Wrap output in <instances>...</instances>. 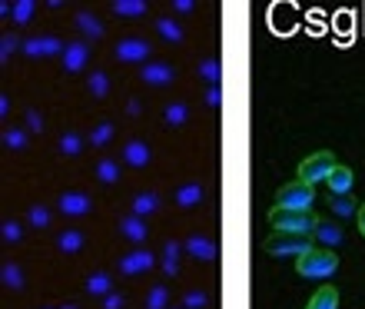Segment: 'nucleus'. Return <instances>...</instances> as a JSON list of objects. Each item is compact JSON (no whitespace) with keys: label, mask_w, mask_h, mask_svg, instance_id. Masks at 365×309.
Wrapping results in <instances>:
<instances>
[{"label":"nucleus","mask_w":365,"mask_h":309,"mask_svg":"<svg viewBox=\"0 0 365 309\" xmlns=\"http://www.w3.org/2000/svg\"><path fill=\"white\" fill-rule=\"evenodd\" d=\"M57 210L63 213V216H87V213L93 210V200H90L83 190H67V193H60Z\"/></svg>","instance_id":"9"},{"label":"nucleus","mask_w":365,"mask_h":309,"mask_svg":"<svg viewBox=\"0 0 365 309\" xmlns=\"http://www.w3.org/2000/svg\"><path fill=\"white\" fill-rule=\"evenodd\" d=\"M4 146H7V150H27V130L7 126V130H4Z\"/></svg>","instance_id":"36"},{"label":"nucleus","mask_w":365,"mask_h":309,"mask_svg":"<svg viewBox=\"0 0 365 309\" xmlns=\"http://www.w3.org/2000/svg\"><path fill=\"white\" fill-rule=\"evenodd\" d=\"M163 120H166V126H182L190 120V110H186V103H166Z\"/></svg>","instance_id":"33"},{"label":"nucleus","mask_w":365,"mask_h":309,"mask_svg":"<svg viewBox=\"0 0 365 309\" xmlns=\"http://www.w3.org/2000/svg\"><path fill=\"white\" fill-rule=\"evenodd\" d=\"M153 266H156V256L150 250H143V246H136L126 256H120V273L123 276H140V273L153 270Z\"/></svg>","instance_id":"7"},{"label":"nucleus","mask_w":365,"mask_h":309,"mask_svg":"<svg viewBox=\"0 0 365 309\" xmlns=\"http://www.w3.org/2000/svg\"><path fill=\"white\" fill-rule=\"evenodd\" d=\"M0 280H4V286H7V290H24V270H20L14 260L4 263V270H0Z\"/></svg>","instance_id":"28"},{"label":"nucleus","mask_w":365,"mask_h":309,"mask_svg":"<svg viewBox=\"0 0 365 309\" xmlns=\"http://www.w3.org/2000/svg\"><path fill=\"white\" fill-rule=\"evenodd\" d=\"M110 140H113V123H110V120H100V123L90 130V143L100 150V146H106Z\"/></svg>","instance_id":"35"},{"label":"nucleus","mask_w":365,"mask_h":309,"mask_svg":"<svg viewBox=\"0 0 365 309\" xmlns=\"http://www.w3.org/2000/svg\"><path fill=\"white\" fill-rule=\"evenodd\" d=\"M130 206H133L136 216H153V213L160 210V193H153V190H140V193L130 200Z\"/></svg>","instance_id":"18"},{"label":"nucleus","mask_w":365,"mask_h":309,"mask_svg":"<svg viewBox=\"0 0 365 309\" xmlns=\"http://www.w3.org/2000/svg\"><path fill=\"white\" fill-rule=\"evenodd\" d=\"M312 203H316V190L302 180H292V183L279 186L276 193V206L279 210H299V213H312Z\"/></svg>","instance_id":"3"},{"label":"nucleus","mask_w":365,"mask_h":309,"mask_svg":"<svg viewBox=\"0 0 365 309\" xmlns=\"http://www.w3.org/2000/svg\"><path fill=\"white\" fill-rule=\"evenodd\" d=\"M87 87H90V93H93L96 100H103L106 93H110V77H106L103 70H93L87 77Z\"/></svg>","instance_id":"34"},{"label":"nucleus","mask_w":365,"mask_h":309,"mask_svg":"<svg viewBox=\"0 0 365 309\" xmlns=\"http://www.w3.org/2000/svg\"><path fill=\"white\" fill-rule=\"evenodd\" d=\"M306 309H339V290L336 286H319V293Z\"/></svg>","instance_id":"23"},{"label":"nucleus","mask_w":365,"mask_h":309,"mask_svg":"<svg viewBox=\"0 0 365 309\" xmlns=\"http://www.w3.org/2000/svg\"><path fill=\"white\" fill-rule=\"evenodd\" d=\"M150 160H153V150H150V143H143V140H126V143H123V163L126 166L143 170Z\"/></svg>","instance_id":"13"},{"label":"nucleus","mask_w":365,"mask_h":309,"mask_svg":"<svg viewBox=\"0 0 365 309\" xmlns=\"http://www.w3.org/2000/svg\"><path fill=\"white\" fill-rule=\"evenodd\" d=\"M113 14L116 17H126V20H136L146 14V4L143 0H113Z\"/></svg>","instance_id":"25"},{"label":"nucleus","mask_w":365,"mask_h":309,"mask_svg":"<svg viewBox=\"0 0 365 309\" xmlns=\"http://www.w3.org/2000/svg\"><path fill=\"white\" fill-rule=\"evenodd\" d=\"M299 276H312V280H326L339 270V256L332 250H309L306 256L296 260Z\"/></svg>","instance_id":"2"},{"label":"nucleus","mask_w":365,"mask_h":309,"mask_svg":"<svg viewBox=\"0 0 365 309\" xmlns=\"http://www.w3.org/2000/svg\"><path fill=\"white\" fill-rule=\"evenodd\" d=\"M262 250L269 256H306L312 250V236H302V233H272L269 240L262 243Z\"/></svg>","instance_id":"4"},{"label":"nucleus","mask_w":365,"mask_h":309,"mask_svg":"<svg viewBox=\"0 0 365 309\" xmlns=\"http://www.w3.org/2000/svg\"><path fill=\"white\" fill-rule=\"evenodd\" d=\"M0 236H4V243H20L24 230H20L17 220H4V226H0Z\"/></svg>","instance_id":"40"},{"label":"nucleus","mask_w":365,"mask_h":309,"mask_svg":"<svg viewBox=\"0 0 365 309\" xmlns=\"http://www.w3.org/2000/svg\"><path fill=\"white\" fill-rule=\"evenodd\" d=\"M312 236H316L319 243H326V246H339L346 233L339 230V223H332V220H319V226H316V233H312Z\"/></svg>","instance_id":"20"},{"label":"nucleus","mask_w":365,"mask_h":309,"mask_svg":"<svg viewBox=\"0 0 365 309\" xmlns=\"http://www.w3.org/2000/svg\"><path fill=\"white\" fill-rule=\"evenodd\" d=\"M120 233H123L130 243H146V236H150V230H146V223H143V216H136V213H130V216H123L120 220Z\"/></svg>","instance_id":"15"},{"label":"nucleus","mask_w":365,"mask_h":309,"mask_svg":"<svg viewBox=\"0 0 365 309\" xmlns=\"http://www.w3.org/2000/svg\"><path fill=\"white\" fill-rule=\"evenodd\" d=\"M96 180L106 186H113L116 180H120V163H116V160H100V163H96Z\"/></svg>","instance_id":"32"},{"label":"nucleus","mask_w":365,"mask_h":309,"mask_svg":"<svg viewBox=\"0 0 365 309\" xmlns=\"http://www.w3.org/2000/svg\"><path fill=\"white\" fill-rule=\"evenodd\" d=\"M173 10H176V14H192V10H196V4H192V0H173Z\"/></svg>","instance_id":"44"},{"label":"nucleus","mask_w":365,"mask_h":309,"mask_svg":"<svg viewBox=\"0 0 365 309\" xmlns=\"http://www.w3.org/2000/svg\"><path fill=\"white\" fill-rule=\"evenodd\" d=\"M83 286H87V293H90V296H100V300L113 293V283H110V276H106V273H90V276H87V283H83Z\"/></svg>","instance_id":"24"},{"label":"nucleus","mask_w":365,"mask_h":309,"mask_svg":"<svg viewBox=\"0 0 365 309\" xmlns=\"http://www.w3.org/2000/svg\"><path fill=\"white\" fill-rule=\"evenodd\" d=\"M153 27H156V34H160L166 44H173V47H176V44H182V27L176 24L173 17H156Z\"/></svg>","instance_id":"21"},{"label":"nucleus","mask_w":365,"mask_h":309,"mask_svg":"<svg viewBox=\"0 0 365 309\" xmlns=\"http://www.w3.org/2000/svg\"><path fill=\"white\" fill-rule=\"evenodd\" d=\"M123 306H126L123 293H110V296H103V309H123Z\"/></svg>","instance_id":"43"},{"label":"nucleus","mask_w":365,"mask_h":309,"mask_svg":"<svg viewBox=\"0 0 365 309\" xmlns=\"http://www.w3.org/2000/svg\"><path fill=\"white\" fill-rule=\"evenodd\" d=\"M60 153L63 156H80L83 153V136L80 133H63L60 136Z\"/></svg>","instance_id":"37"},{"label":"nucleus","mask_w":365,"mask_h":309,"mask_svg":"<svg viewBox=\"0 0 365 309\" xmlns=\"http://www.w3.org/2000/svg\"><path fill=\"white\" fill-rule=\"evenodd\" d=\"M40 309H53V306H40Z\"/></svg>","instance_id":"50"},{"label":"nucleus","mask_w":365,"mask_h":309,"mask_svg":"<svg viewBox=\"0 0 365 309\" xmlns=\"http://www.w3.org/2000/svg\"><path fill=\"white\" fill-rule=\"evenodd\" d=\"M57 250L67 253V256H73V253L83 250V233L80 230H60L57 236Z\"/></svg>","instance_id":"22"},{"label":"nucleus","mask_w":365,"mask_h":309,"mask_svg":"<svg viewBox=\"0 0 365 309\" xmlns=\"http://www.w3.org/2000/svg\"><path fill=\"white\" fill-rule=\"evenodd\" d=\"M202 196H206V186L196 183V180L176 186V206H180V210H192L196 203H202Z\"/></svg>","instance_id":"14"},{"label":"nucleus","mask_w":365,"mask_h":309,"mask_svg":"<svg viewBox=\"0 0 365 309\" xmlns=\"http://www.w3.org/2000/svg\"><path fill=\"white\" fill-rule=\"evenodd\" d=\"M146 309H170V290H166L163 283L150 286V293H146Z\"/></svg>","instance_id":"30"},{"label":"nucleus","mask_w":365,"mask_h":309,"mask_svg":"<svg viewBox=\"0 0 365 309\" xmlns=\"http://www.w3.org/2000/svg\"><path fill=\"white\" fill-rule=\"evenodd\" d=\"M182 250L190 253L192 260H200V263H212L216 256H220V246H216L210 236H202V233H192V236H186Z\"/></svg>","instance_id":"11"},{"label":"nucleus","mask_w":365,"mask_h":309,"mask_svg":"<svg viewBox=\"0 0 365 309\" xmlns=\"http://www.w3.org/2000/svg\"><path fill=\"white\" fill-rule=\"evenodd\" d=\"M116 60H123V64H146L150 54H153V44L143 37H123L116 44Z\"/></svg>","instance_id":"6"},{"label":"nucleus","mask_w":365,"mask_h":309,"mask_svg":"<svg viewBox=\"0 0 365 309\" xmlns=\"http://www.w3.org/2000/svg\"><path fill=\"white\" fill-rule=\"evenodd\" d=\"M10 113V97H0V116Z\"/></svg>","instance_id":"46"},{"label":"nucleus","mask_w":365,"mask_h":309,"mask_svg":"<svg viewBox=\"0 0 365 309\" xmlns=\"http://www.w3.org/2000/svg\"><path fill=\"white\" fill-rule=\"evenodd\" d=\"M50 220H53V213H50L43 203H30L27 206V223L34 226V230H47Z\"/></svg>","instance_id":"27"},{"label":"nucleus","mask_w":365,"mask_h":309,"mask_svg":"<svg viewBox=\"0 0 365 309\" xmlns=\"http://www.w3.org/2000/svg\"><path fill=\"white\" fill-rule=\"evenodd\" d=\"M326 183H329V193H349V190H352V183H356V176H352V170H349V166L339 163L336 170L329 173Z\"/></svg>","instance_id":"19"},{"label":"nucleus","mask_w":365,"mask_h":309,"mask_svg":"<svg viewBox=\"0 0 365 309\" xmlns=\"http://www.w3.org/2000/svg\"><path fill=\"white\" fill-rule=\"evenodd\" d=\"M329 206L339 220H349V216H359V200L349 193H329Z\"/></svg>","instance_id":"16"},{"label":"nucleus","mask_w":365,"mask_h":309,"mask_svg":"<svg viewBox=\"0 0 365 309\" xmlns=\"http://www.w3.org/2000/svg\"><path fill=\"white\" fill-rule=\"evenodd\" d=\"M206 106H210V110H220V106H222V90L220 87L206 90Z\"/></svg>","instance_id":"42"},{"label":"nucleus","mask_w":365,"mask_h":309,"mask_svg":"<svg viewBox=\"0 0 365 309\" xmlns=\"http://www.w3.org/2000/svg\"><path fill=\"white\" fill-rule=\"evenodd\" d=\"M269 226L276 233H302V236H312L319 226V216L312 213H299V210H272L269 213Z\"/></svg>","instance_id":"1"},{"label":"nucleus","mask_w":365,"mask_h":309,"mask_svg":"<svg viewBox=\"0 0 365 309\" xmlns=\"http://www.w3.org/2000/svg\"><path fill=\"white\" fill-rule=\"evenodd\" d=\"M336 166H339L336 156L329 153V150H319L316 156H309V160L299 163V180L309 186H316V183H322V180H329V173H332Z\"/></svg>","instance_id":"5"},{"label":"nucleus","mask_w":365,"mask_h":309,"mask_svg":"<svg viewBox=\"0 0 365 309\" xmlns=\"http://www.w3.org/2000/svg\"><path fill=\"white\" fill-rule=\"evenodd\" d=\"M180 243L176 240H166V246H163V273L166 276H176L180 273Z\"/></svg>","instance_id":"26"},{"label":"nucleus","mask_w":365,"mask_h":309,"mask_svg":"<svg viewBox=\"0 0 365 309\" xmlns=\"http://www.w3.org/2000/svg\"><path fill=\"white\" fill-rule=\"evenodd\" d=\"M17 47H24V40H17V34H4L0 37V60H10V54Z\"/></svg>","instance_id":"39"},{"label":"nucleus","mask_w":365,"mask_h":309,"mask_svg":"<svg viewBox=\"0 0 365 309\" xmlns=\"http://www.w3.org/2000/svg\"><path fill=\"white\" fill-rule=\"evenodd\" d=\"M182 306L186 309H206L210 306V293L206 290H186L182 293Z\"/></svg>","instance_id":"38"},{"label":"nucleus","mask_w":365,"mask_h":309,"mask_svg":"<svg viewBox=\"0 0 365 309\" xmlns=\"http://www.w3.org/2000/svg\"><path fill=\"white\" fill-rule=\"evenodd\" d=\"M200 77L210 83V87H220V80H222V64L216 57H206L200 64Z\"/></svg>","instance_id":"29"},{"label":"nucleus","mask_w":365,"mask_h":309,"mask_svg":"<svg viewBox=\"0 0 365 309\" xmlns=\"http://www.w3.org/2000/svg\"><path fill=\"white\" fill-rule=\"evenodd\" d=\"M170 309H186V306H170Z\"/></svg>","instance_id":"49"},{"label":"nucleus","mask_w":365,"mask_h":309,"mask_svg":"<svg viewBox=\"0 0 365 309\" xmlns=\"http://www.w3.org/2000/svg\"><path fill=\"white\" fill-rule=\"evenodd\" d=\"M60 309H80V306H77V303H63V306H60Z\"/></svg>","instance_id":"48"},{"label":"nucleus","mask_w":365,"mask_h":309,"mask_svg":"<svg viewBox=\"0 0 365 309\" xmlns=\"http://www.w3.org/2000/svg\"><path fill=\"white\" fill-rule=\"evenodd\" d=\"M34 10H37V4H34V0H17V4H14V10H10V20H14L17 27H24V24H30V20H34Z\"/></svg>","instance_id":"31"},{"label":"nucleus","mask_w":365,"mask_h":309,"mask_svg":"<svg viewBox=\"0 0 365 309\" xmlns=\"http://www.w3.org/2000/svg\"><path fill=\"white\" fill-rule=\"evenodd\" d=\"M73 20H77V30H80V37L83 40H100L103 37V24H100L90 10H80Z\"/></svg>","instance_id":"17"},{"label":"nucleus","mask_w":365,"mask_h":309,"mask_svg":"<svg viewBox=\"0 0 365 309\" xmlns=\"http://www.w3.org/2000/svg\"><path fill=\"white\" fill-rule=\"evenodd\" d=\"M24 120H27V130H34V133H43V116H40L34 106H27V110H24Z\"/></svg>","instance_id":"41"},{"label":"nucleus","mask_w":365,"mask_h":309,"mask_svg":"<svg viewBox=\"0 0 365 309\" xmlns=\"http://www.w3.org/2000/svg\"><path fill=\"white\" fill-rule=\"evenodd\" d=\"M87 60H90V44L83 37L77 40H70L67 50H63V70L67 74H80V70L87 67Z\"/></svg>","instance_id":"12"},{"label":"nucleus","mask_w":365,"mask_h":309,"mask_svg":"<svg viewBox=\"0 0 365 309\" xmlns=\"http://www.w3.org/2000/svg\"><path fill=\"white\" fill-rule=\"evenodd\" d=\"M140 110H143V103H140V100H130V103H126V113H130V116H140Z\"/></svg>","instance_id":"45"},{"label":"nucleus","mask_w":365,"mask_h":309,"mask_svg":"<svg viewBox=\"0 0 365 309\" xmlns=\"http://www.w3.org/2000/svg\"><path fill=\"white\" fill-rule=\"evenodd\" d=\"M140 80L150 83V87H170L176 80V70L170 67L166 60H150V64H143V70H140Z\"/></svg>","instance_id":"8"},{"label":"nucleus","mask_w":365,"mask_h":309,"mask_svg":"<svg viewBox=\"0 0 365 309\" xmlns=\"http://www.w3.org/2000/svg\"><path fill=\"white\" fill-rule=\"evenodd\" d=\"M24 54L27 57H63V50H67V44L63 40H57V37H30V40H24Z\"/></svg>","instance_id":"10"},{"label":"nucleus","mask_w":365,"mask_h":309,"mask_svg":"<svg viewBox=\"0 0 365 309\" xmlns=\"http://www.w3.org/2000/svg\"><path fill=\"white\" fill-rule=\"evenodd\" d=\"M359 230H362V236H365V203L359 206Z\"/></svg>","instance_id":"47"}]
</instances>
